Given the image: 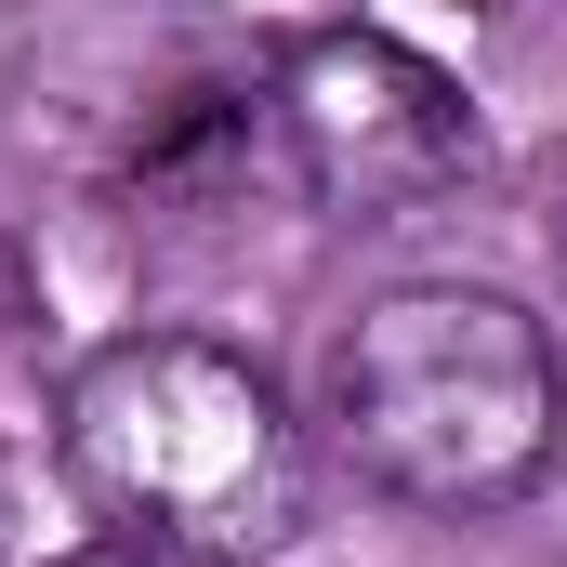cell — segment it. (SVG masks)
I'll list each match as a JSON object with an SVG mask.
<instances>
[{"label":"cell","mask_w":567,"mask_h":567,"mask_svg":"<svg viewBox=\"0 0 567 567\" xmlns=\"http://www.w3.org/2000/svg\"><path fill=\"white\" fill-rule=\"evenodd\" d=\"M0 528H13V475H0Z\"/></svg>","instance_id":"cell-6"},{"label":"cell","mask_w":567,"mask_h":567,"mask_svg":"<svg viewBox=\"0 0 567 567\" xmlns=\"http://www.w3.org/2000/svg\"><path fill=\"white\" fill-rule=\"evenodd\" d=\"M27 317H40V265H27V238H0V357L27 343Z\"/></svg>","instance_id":"cell-4"},{"label":"cell","mask_w":567,"mask_h":567,"mask_svg":"<svg viewBox=\"0 0 567 567\" xmlns=\"http://www.w3.org/2000/svg\"><path fill=\"white\" fill-rule=\"evenodd\" d=\"M567 435L555 330L488 278H396L330 343V449L410 515H502Z\"/></svg>","instance_id":"cell-2"},{"label":"cell","mask_w":567,"mask_h":567,"mask_svg":"<svg viewBox=\"0 0 567 567\" xmlns=\"http://www.w3.org/2000/svg\"><path fill=\"white\" fill-rule=\"evenodd\" d=\"M265 106H278L290 185L317 212H357V225L423 212L449 185H475V158H488L475 93L435 53H410L396 27H303L265 80Z\"/></svg>","instance_id":"cell-3"},{"label":"cell","mask_w":567,"mask_h":567,"mask_svg":"<svg viewBox=\"0 0 567 567\" xmlns=\"http://www.w3.org/2000/svg\"><path fill=\"white\" fill-rule=\"evenodd\" d=\"M555 265H567V212H555Z\"/></svg>","instance_id":"cell-7"},{"label":"cell","mask_w":567,"mask_h":567,"mask_svg":"<svg viewBox=\"0 0 567 567\" xmlns=\"http://www.w3.org/2000/svg\"><path fill=\"white\" fill-rule=\"evenodd\" d=\"M53 462L66 488L172 555L212 567H265L303 528V423L265 383L251 343H212V330H120L66 370L53 396Z\"/></svg>","instance_id":"cell-1"},{"label":"cell","mask_w":567,"mask_h":567,"mask_svg":"<svg viewBox=\"0 0 567 567\" xmlns=\"http://www.w3.org/2000/svg\"><path fill=\"white\" fill-rule=\"evenodd\" d=\"M53 567H212V555H172V542H133L120 528V542H80V555H53Z\"/></svg>","instance_id":"cell-5"}]
</instances>
